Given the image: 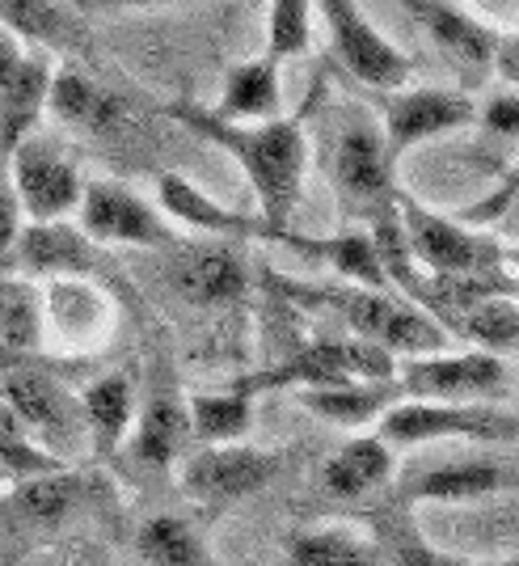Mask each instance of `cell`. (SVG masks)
I'll use <instances>...</instances> for the list:
<instances>
[{
    "instance_id": "cell-1",
    "label": "cell",
    "mask_w": 519,
    "mask_h": 566,
    "mask_svg": "<svg viewBox=\"0 0 519 566\" xmlns=\"http://www.w3.org/2000/svg\"><path fill=\"white\" fill-rule=\"evenodd\" d=\"M166 115L187 123L199 140L229 153L254 187L262 224L287 229V220L305 195L308 174L305 115H279L271 123H229V118L215 115L212 106H199V102H173V106H166Z\"/></svg>"
},
{
    "instance_id": "cell-2",
    "label": "cell",
    "mask_w": 519,
    "mask_h": 566,
    "mask_svg": "<svg viewBox=\"0 0 519 566\" xmlns=\"http://www.w3.org/2000/svg\"><path fill=\"white\" fill-rule=\"evenodd\" d=\"M266 283L275 287V296L287 305L305 308H330L338 322H347L359 343H372L380 352L410 355H444L452 352V338L419 305H410L398 292H377V287H321V283L284 280L275 271H266Z\"/></svg>"
},
{
    "instance_id": "cell-3",
    "label": "cell",
    "mask_w": 519,
    "mask_h": 566,
    "mask_svg": "<svg viewBox=\"0 0 519 566\" xmlns=\"http://www.w3.org/2000/svg\"><path fill=\"white\" fill-rule=\"evenodd\" d=\"M330 182L338 195L342 216L380 224L389 216H398V161L384 148V132L372 118L368 106L354 102L347 115L338 118L330 140Z\"/></svg>"
},
{
    "instance_id": "cell-4",
    "label": "cell",
    "mask_w": 519,
    "mask_h": 566,
    "mask_svg": "<svg viewBox=\"0 0 519 566\" xmlns=\"http://www.w3.org/2000/svg\"><path fill=\"white\" fill-rule=\"evenodd\" d=\"M398 224L410 262L426 271L431 280H490L511 275V250L495 233H477L456 224L452 216H439L414 203L410 195L398 199Z\"/></svg>"
},
{
    "instance_id": "cell-5",
    "label": "cell",
    "mask_w": 519,
    "mask_h": 566,
    "mask_svg": "<svg viewBox=\"0 0 519 566\" xmlns=\"http://www.w3.org/2000/svg\"><path fill=\"white\" fill-rule=\"evenodd\" d=\"M398 377V359L380 352L372 343L359 338H313V343H296L284 352L271 368L236 377L229 389L254 398L262 389H333V385H354V380H393Z\"/></svg>"
},
{
    "instance_id": "cell-6",
    "label": "cell",
    "mask_w": 519,
    "mask_h": 566,
    "mask_svg": "<svg viewBox=\"0 0 519 566\" xmlns=\"http://www.w3.org/2000/svg\"><path fill=\"white\" fill-rule=\"evenodd\" d=\"M0 401L22 419L34 444L43 440V452H51L60 465H68L81 452H89L81 398L72 394L68 380H60L51 373L43 359L0 373Z\"/></svg>"
},
{
    "instance_id": "cell-7",
    "label": "cell",
    "mask_w": 519,
    "mask_h": 566,
    "mask_svg": "<svg viewBox=\"0 0 519 566\" xmlns=\"http://www.w3.org/2000/svg\"><path fill=\"white\" fill-rule=\"evenodd\" d=\"M398 385L414 401L452 406H511L516 368L511 359L486 352H444L398 364Z\"/></svg>"
},
{
    "instance_id": "cell-8",
    "label": "cell",
    "mask_w": 519,
    "mask_h": 566,
    "mask_svg": "<svg viewBox=\"0 0 519 566\" xmlns=\"http://www.w3.org/2000/svg\"><path fill=\"white\" fill-rule=\"evenodd\" d=\"M516 410L511 406H452V401H398L377 423V440L389 449L431 444V440H481V444H516Z\"/></svg>"
},
{
    "instance_id": "cell-9",
    "label": "cell",
    "mask_w": 519,
    "mask_h": 566,
    "mask_svg": "<svg viewBox=\"0 0 519 566\" xmlns=\"http://www.w3.org/2000/svg\"><path fill=\"white\" fill-rule=\"evenodd\" d=\"M372 118L384 132V148L393 161H402L414 144L435 140V136H448L477 123V106L465 90H444V85H405L393 94H368L359 90Z\"/></svg>"
},
{
    "instance_id": "cell-10",
    "label": "cell",
    "mask_w": 519,
    "mask_h": 566,
    "mask_svg": "<svg viewBox=\"0 0 519 566\" xmlns=\"http://www.w3.org/2000/svg\"><path fill=\"white\" fill-rule=\"evenodd\" d=\"M9 182L18 195L22 220L30 224H64V216H76L85 195V174L51 136H25L9 153Z\"/></svg>"
},
{
    "instance_id": "cell-11",
    "label": "cell",
    "mask_w": 519,
    "mask_h": 566,
    "mask_svg": "<svg viewBox=\"0 0 519 566\" xmlns=\"http://www.w3.org/2000/svg\"><path fill=\"white\" fill-rule=\"evenodd\" d=\"M76 229L94 245H131V250H173V245H182V233L144 195H136L123 182H110V178L85 182L81 208H76Z\"/></svg>"
},
{
    "instance_id": "cell-12",
    "label": "cell",
    "mask_w": 519,
    "mask_h": 566,
    "mask_svg": "<svg viewBox=\"0 0 519 566\" xmlns=\"http://www.w3.org/2000/svg\"><path fill=\"white\" fill-rule=\"evenodd\" d=\"M313 13L326 18L333 51H338L342 69L351 72V81H359V90H368V94H393V90L410 85L414 60L389 34H380L359 4H351V0H326Z\"/></svg>"
},
{
    "instance_id": "cell-13",
    "label": "cell",
    "mask_w": 519,
    "mask_h": 566,
    "mask_svg": "<svg viewBox=\"0 0 519 566\" xmlns=\"http://www.w3.org/2000/svg\"><path fill=\"white\" fill-rule=\"evenodd\" d=\"M284 470V457L250 444H215L182 461V491L203 507H229L236 499L262 491Z\"/></svg>"
},
{
    "instance_id": "cell-14",
    "label": "cell",
    "mask_w": 519,
    "mask_h": 566,
    "mask_svg": "<svg viewBox=\"0 0 519 566\" xmlns=\"http://www.w3.org/2000/svg\"><path fill=\"white\" fill-rule=\"evenodd\" d=\"M166 275L190 305L215 308V305H233V301L245 296L254 266L245 259V245L241 241L203 237V241L173 245V259H169Z\"/></svg>"
},
{
    "instance_id": "cell-15",
    "label": "cell",
    "mask_w": 519,
    "mask_h": 566,
    "mask_svg": "<svg viewBox=\"0 0 519 566\" xmlns=\"http://www.w3.org/2000/svg\"><path fill=\"white\" fill-rule=\"evenodd\" d=\"M13 275L22 280H102L110 275L106 254L72 224H25L13 254Z\"/></svg>"
},
{
    "instance_id": "cell-16",
    "label": "cell",
    "mask_w": 519,
    "mask_h": 566,
    "mask_svg": "<svg viewBox=\"0 0 519 566\" xmlns=\"http://www.w3.org/2000/svg\"><path fill=\"white\" fill-rule=\"evenodd\" d=\"M97 491H102V482H97L94 473L55 470V473H43V478L13 482L0 495V512L18 516L22 524H34V528H60L72 516H81L97 499Z\"/></svg>"
},
{
    "instance_id": "cell-17",
    "label": "cell",
    "mask_w": 519,
    "mask_h": 566,
    "mask_svg": "<svg viewBox=\"0 0 519 566\" xmlns=\"http://www.w3.org/2000/svg\"><path fill=\"white\" fill-rule=\"evenodd\" d=\"M157 212L166 216L169 224H187L203 237H220V241H266V224L258 216H241L224 203H215L208 190H199L182 174H161L157 178Z\"/></svg>"
},
{
    "instance_id": "cell-18",
    "label": "cell",
    "mask_w": 519,
    "mask_h": 566,
    "mask_svg": "<svg viewBox=\"0 0 519 566\" xmlns=\"http://www.w3.org/2000/svg\"><path fill=\"white\" fill-rule=\"evenodd\" d=\"M405 13L431 34V43L444 51L448 60L465 64L473 72H486L495 64V51L502 30L490 22L473 18L465 4H448V0H410Z\"/></svg>"
},
{
    "instance_id": "cell-19",
    "label": "cell",
    "mask_w": 519,
    "mask_h": 566,
    "mask_svg": "<svg viewBox=\"0 0 519 566\" xmlns=\"http://www.w3.org/2000/svg\"><path fill=\"white\" fill-rule=\"evenodd\" d=\"M516 486V465L511 461H448L435 470L414 473L402 486V503H477L498 491Z\"/></svg>"
},
{
    "instance_id": "cell-20",
    "label": "cell",
    "mask_w": 519,
    "mask_h": 566,
    "mask_svg": "<svg viewBox=\"0 0 519 566\" xmlns=\"http://www.w3.org/2000/svg\"><path fill=\"white\" fill-rule=\"evenodd\" d=\"M190 444V419L187 398H178V389H157L152 398L136 406V423H131V452L136 461L157 473H169Z\"/></svg>"
},
{
    "instance_id": "cell-21",
    "label": "cell",
    "mask_w": 519,
    "mask_h": 566,
    "mask_svg": "<svg viewBox=\"0 0 519 566\" xmlns=\"http://www.w3.org/2000/svg\"><path fill=\"white\" fill-rule=\"evenodd\" d=\"M296 401L321 423H333L342 431H368L377 427L398 401H405L398 377L393 380H354V385H333V389H300Z\"/></svg>"
},
{
    "instance_id": "cell-22",
    "label": "cell",
    "mask_w": 519,
    "mask_h": 566,
    "mask_svg": "<svg viewBox=\"0 0 519 566\" xmlns=\"http://www.w3.org/2000/svg\"><path fill=\"white\" fill-rule=\"evenodd\" d=\"M0 25L18 34L25 48L34 51H72L94 60V39L85 22L68 4H43V0H0Z\"/></svg>"
},
{
    "instance_id": "cell-23",
    "label": "cell",
    "mask_w": 519,
    "mask_h": 566,
    "mask_svg": "<svg viewBox=\"0 0 519 566\" xmlns=\"http://www.w3.org/2000/svg\"><path fill=\"white\" fill-rule=\"evenodd\" d=\"M76 398H81L89 452L94 457L118 452V444L131 436V423H136V380L127 373H106V377L89 380Z\"/></svg>"
},
{
    "instance_id": "cell-24",
    "label": "cell",
    "mask_w": 519,
    "mask_h": 566,
    "mask_svg": "<svg viewBox=\"0 0 519 566\" xmlns=\"http://www.w3.org/2000/svg\"><path fill=\"white\" fill-rule=\"evenodd\" d=\"M47 322H43V292L22 275H0V352L4 373L18 364L43 359Z\"/></svg>"
},
{
    "instance_id": "cell-25",
    "label": "cell",
    "mask_w": 519,
    "mask_h": 566,
    "mask_svg": "<svg viewBox=\"0 0 519 566\" xmlns=\"http://www.w3.org/2000/svg\"><path fill=\"white\" fill-rule=\"evenodd\" d=\"M47 106L60 123L81 127V132H110V127H118V118L127 115V102L115 90H106L102 81H94L85 69H72V64L51 72Z\"/></svg>"
},
{
    "instance_id": "cell-26",
    "label": "cell",
    "mask_w": 519,
    "mask_h": 566,
    "mask_svg": "<svg viewBox=\"0 0 519 566\" xmlns=\"http://www.w3.org/2000/svg\"><path fill=\"white\" fill-rule=\"evenodd\" d=\"M266 241L287 245V250H305L313 259H326L342 280H351V287L393 292L389 280H384V266H380V254L368 233H354L351 229V233H338V237H300L292 233V229H271Z\"/></svg>"
},
{
    "instance_id": "cell-27",
    "label": "cell",
    "mask_w": 519,
    "mask_h": 566,
    "mask_svg": "<svg viewBox=\"0 0 519 566\" xmlns=\"http://www.w3.org/2000/svg\"><path fill=\"white\" fill-rule=\"evenodd\" d=\"M43 292V322L47 331L64 334L68 343H97L106 334L110 301L94 280H47Z\"/></svg>"
},
{
    "instance_id": "cell-28",
    "label": "cell",
    "mask_w": 519,
    "mask_h": 566,
    "mask_svg": "<svg viewBox=\"0 0 519 566\" xmlns=\"http://www.w3.org/2000/svg\"><path fill=\"white\" fill-rule=\"evenodd\" d=\"M212 111L229 123H271V118H279V111H284L279 64H271L266 55L233 64L224 76V94Z\"/></svg>"
},
{
    "instance_id": "cell-29",
    "label": "cell",
    "mask_w": 519,
    "mask_h": 566,
    "mask_svg": "<svg viewBox=\"0 0 519 566\" xmlns=\"http://www.w3.org/2000/svg\"><path fill=\"white\" fill-rule=\"evenodd\" d=\"M51 72H55V60H51L47 51L30 48L22 72H18V81L0 97V157H9L25 136H34L39 118L47 111Z\"/></svg>"
},
{
    "instance_id": "cell-30",
    "label": "cell",
    "mask_w": 519,
    "mask_h": 566,
    "mask_svg": "<svg viewBox=\"0 0 519 566\" xmlns=\"http://www.w3.org/2000/svg\"><path fill=\"white\" fill-rule=\"evenodd\" d=\"M393 473H398V457H393V449L384 440L354 436L351 444H342L321 465V486L333 499H359L368 495V491H377V486H384Z\"/></svg>"
},
{
    "instance_id": "cell-31",
    "label": "cell",
    "mask_w": 519,
    "mask_h": 566,
    "mask_svg": "<svg viewBox=\"0 0 519 566\" xmlns=\"http://www.w3.org/2000/svg\"><path fill=\"white\" fill-rule=\"evenodd\" d=\"M372 545H377L380 566H444V554L423 537L414 507L402 499H389L372 512Z\"/></svg>"
},
{
    "instance_id": "cell-32",
    "label": "cell",
    "mask_w": 519,
    "mask_h": 566,
    "mask_svg": "<svg viewBox=\"0 0 519 566\" xmlns=\"http://www.w3.org/2000/svg\"><path fill=\"white\" fill-rule=\"evenodd\" d=\"M287 566H380L372 537L330 524V528H305L287 542Z\"/></svg>"
},
{
    "instance_id": "cell-33",
    "label": "cell",
    "mask_w": 519,
    "mask_h": 566,
    "mask_svg": "<svg viewBox=\"0 0 519 566\" xmlns=\"http://www.w3.org/2000/svg\"><path fill=\"white\" fill-rule=\"evenodd\" d=\"M190 440H203L208 449L215 444H236L254 427V398L245 394H190L187 398Z\"/></svg>"
},
{
    "instance_id": "cell-34",
    "label": "cell",
    "mask_w": 519,
    "mask_h": 566,
    "mask_svg": "<svg viewBox=\"0 0 519 566\" xmlns=\"http://www.w3.org/2000/svg\"><path fill=\"white\" fill-rule=\"evenodd\" d=\"M136 549L148 566H208L199 528L187 516H152L136 533Z\"/></svg>"
},
{
    "instance_id": "cell-35",
    "label": "cell",
    "mask_w": 519,
    "mask_h": 566,
    "mask_svg": "<svg viewBox=\"0 0 519 566\" xmlns=\"http://www.w3.org/2000/svg\"><path fill=\"white\" fill-rule=\"evenodd\" d=\"M55 470H68V465H60L51 452H43V444H34L22 419L0 401V473L13 482H25V478H43Z\"/></svg>"
},
{
    "instance_id": "cell-36",
    "label": "cell",
    "mask_w": 519,
    "mask_h": 566,
    "mask_svg": "<svg viewBox=\"0 0 519 566\" xmlns=\"http://www.w3.org/2000/svg\"><path fill=\"white\" fill-rule=\"evenodd\" d=\"M313 48V4L305 0H275L266 18V60L284 64Z\"/></svg>"
},
{
    "instance_id": "cell-37",
    "label": "cell",
    "mask_w": 519,
    "mask_h": 566,
    "mask_svg": "<svg viewBox=\"0 0 519 566\" xmlns=\"http://www.w3.org/2000/svg\"><path fill=\"white\" fill-rule=\"evenodd\" d=\"M25 220L18 208V195L9 182V166H0V275L13 271V254H18V237H22Z\"/></svg>"
},
{
    "instance_id": "cell-38",
    "label": "cell",
    "mask_w": 519,
    "mask_h": 566,
    "mask_svg": "<svg viewBox=\"0 0 519 566\" xmlns=\"http://www.w3.org/2000/svg\"><path fill=\"white\" fill-rule=\"evenodd\" d=\"M481 123H486L490 132H498L502 140H516V127H519L516 90H502V94L490 97V102H486V111H481Z\"/></svg>"
},
{
    "instance_id": "cell-39",
    "label": "cell",
    "mask_w": 519,
    "mask_h": 566,
    "mask_svg": "<svg viewBox=\"0 0 519 566\" xmlns=\"http://www.w3.org/2000/svg\"><path fill=\"white\" fill-rule=\"evenodd\" d=\"M25 55H30V48H25L18 34H9V30L0 25V97H4V90L18 81Z\"/></svg>"
},
{
    "instance_id": "cell-40",
    "label": "cell",
    "mask_w": 519,
    "mask_h": 566,
    "mask_svg": "<svg viewBox=\"0 0 519 566\" xmlns=\"http://www.w3.org/2000/svg\"><path fill=\"white\" fill-rule=\"evenodd\" d=\"M516 55H519L516 30L507 25V30H502V39H498L495 64H490V69H498V76H502V85H507V90H516Z\"/></svg>"
},
{
    "instance_id": "cell-41",
    "label": "cell",
    "mask_w": 519,
    "mask_h": 566,
    "mask_svg": "<svg viewBox=\"0 0 519 566\" xmlns=\"http://www.w3.org/2000/svg\"><path fill=\"white\" fill-rule=\"evenodd\" d=\"M444 566H516V558H490V563H473V558H448V554H444Z\"/></svg>"
},
{
    "instance_id": "cell-42",
    "label": "cell",
    "mask_w": 519,
    "mask_h": 566,
    "mask_svg": "<svg viewBox=\"0 0 519 566\" xmlns=\"http://www.w3.org/2000/svg\"><path fill=\"white\" fill-rule=\"evenodd\" d=\"M9 486H13V478H4V473H0V495H4Z\"/></svg>"
},
{
    "instance_id": "cell-43",
    "label": "cell",
    "mask_w": 519,
    "mask_h": 566,
    "mask_svg": "<svg viewBox=\"0 0 519 566\" xmlns=\"http://www.w3.org/2000/svg\"><path fill=\"white\" fill-rule=\"evenodd\" d=\"M0 373H4V352H0Z\"/></svg>"
}]
</instances>
